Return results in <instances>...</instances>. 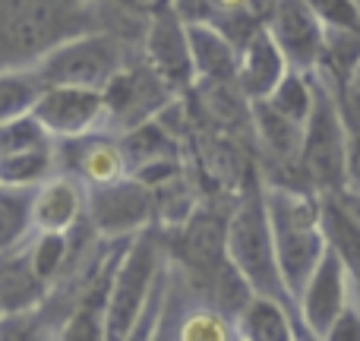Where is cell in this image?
Returning <instances> with one entry per match:
<instances>
[{
	"instance_id": "f1b7e54d",
	"label": "cell",
	"mask_w": 360,
	"mask_h": 341,
	"mask_svg": "<svg viewBox=\"0 0 360 341\" xmlns=\"http://www.w3.org/2000/svg\"><path fill=\"white\" fill-rule=\"evenodd\" d=\"M114 4L124 6V10H130L133 16L152 19V16H158V13L171 10V6H174V0H114Z\"/></svg>"
},
{
	"instance_id": "836d02e7",
	"label": "cell",
	"mask_w": 360,
	"mask_h": 341,
	"mask_svg": "<svg viewBox=\"0 0 360 341\" xmlns=\"http://www.w3.org/2000/svg\"><path fill=\"white\" fill-rule=\"evenodd\" d=\"M357 288H360V285H357Z\"/></svg>"
},
{
	"instance_id": "3957f363",
	"label": "cell",
	"mask_w": 360,
	"mask_h": 341,
	"mask_svg": "<svg viewBox=\"0 0 360 341\" xmlns=\"http://www.w3.org/2000/svg\"><path fill=\"white\" fill-rule=\"evenodd\" d=\"M228 259L240 269L256 294H272V297L294 304L278 269L272 218L266 205V184L256 168L243 180V186L237 190V202L228 212Z\"/></svg>"
},
{
	"instance_id": "5bb4252c",
	"label": "cell",
	"mask_w": 360,
	"mask_h": 341,
	"mask_svg": "<svg viewBox=\"0 0 360 341\" xmlns=\"http://www.w3.org/2000/svg\"><path fill=\"white\" fill-rule=\"evenodd\" d=\"M291 70L285 51L278 48V41L272 38L269 25H259L256 35L240 48V67H237V86L243 89L250 101L269 98L275 92L285 73Z\"/></svg>"
},
{
	"instance_id": "8992f818",
	"label": "cell",
	"mask_w": 360,
	"mask_h": 341,
	"mask_svg": "<svg viewBox=\"0 0 360 341\" xmlns=\"http://www.w3.org/2000/svg\"><path fill=\"white\" fill-rule=\"evenodd\" d=\"M316 101L304 127V149H300V177L316 193H335L348 184V152L351 130L342 101L332 92V82L316 73Z\"/></svg>"
},
{
	"instance_id": "f546056e",
	"label": "cell",
	"mask_w": 360,
	"mask_h": 341,
	"mask_svg": "<svg viewBox=\"0 0 360 341\" xmlns=\"http://www.w3.org/2000/svg\"><path fill=\"white\" fill-rule=\"evenodd\" d=\"M348 184L360 190V130L351 133V152H348Z\"/></svg>"
},
{
	"instance_id": "7a4b0ae2",
	"label": "cell",
	"mask_w": 360,
	"mask_h": 341,
	"mask_svg": "<svg viewBox=\"0 0 360 341\" xmlns=\"http://www.w3.org/2000/svg\"><path fill=\"white\" fill-rule=\"evenodd\" d=\"M266 205L269 218H272V234H275V256H278V269L291 300L297 304L300 288L319 266L323 253L329 250V237H326L323 224V202H319L316 190L310 186H291V184H266Z\"/></svg>"
},
{
	"instance_id": "4316f807",
	"label": "cell",
	"mask_w": 360,
	"mask_h": 341,
	"mask_svg": "<svg viewBox=\"0 0 360 341\" xmlns=\"http://www.w3.org/2000/svg\"><path fill=\"white\" fill-rule=\"evenodd\" d=\"M326 29L360 32V0H307Z\"/></svg>"
},
{
	"instance_id": "ba28073f",
	"label": "cell",
	"mask_w": 360,
	"mask_h": 341,
	"mask_svg": "<svg viewBox=\"0 0 360 341\" xmlns=\"http://www.w3.org/2000/svg\"><path fill=\"white\" fill-rule=\"evenodd\" d=\"M89 224L101 240H124L136 237L155 221V190L139 177L127 174L124 180H114L105 186H89L86 205Z\"/></svg>"
},
{
	"instance_id": "277c9868",
	"label": "cell",
	"mask_w": 360,
	"mask_h": 341,
	"mask_svg": "<svg viewBox=\"0 0 360 341\" xmlns=\"http://www.w3.org/2000/svg\"><path fill=\"white\" fill-rule=\"evenodd\" d=\"M143 57V41L114 29H95L57 44L35 63L44 86L105 89L127 63Z\"/></svg>"
},
{
	"instance_id": "603a6c76",
	"label": "cell",
	"mask_w": 360,
	"mask_h": 341,
	"mask_svg": "<svg viewBox=\"0 0 360 341\" xmlns=\"http://www.w3.org/2000/svg\"><path fill=\"white\" fill-rule=\"evenodd\" d=\"M41 89H44V82L35 67L0 70V124L32 111L38 95H41Z\"/></svg>"
},
{
	"instance_id": "4fadbf2b",
	"label": "cell",
	"mask_w": 360,
	"mask_h": 341,
	"mask_svg": "<svg viewBox=\"0 0 360 341\" xmlns=\"http://www.w3.org/2000/svg\"><path fill=\"white\" fill-rule=\"evenodd\" d=\"M89 205V186L76 174H51L35 186L32 196V224L35 231H73Z\"/></svg>"
},
{
	"instance_id": "5b68a950",
	"label": "cell",
	"mask_w": 360,
	"mask_h": 341,
	"mask_svg": "<svg viewBox=\"0 0 360 341\" xmlns=\"http://www.w3.org/2000/svg\"><path fill=\"white\" fill-rule=\"evenodd\" d=\"M162 243H158L155 231L146 228L136 237H130L127 250L117 259V269H114L111 297H108L105 313L108 338H136L139 326L146 319V310L152 307V297L162 288Z\"/></svg>"
},
{
	"instance_id": "ac0fdd59",
	"label": "cell",
	"mask_w": 360,
	"mask_h": 341,
	"mask_svg": "<svg viewBox=\"0 0 360 341\" xmlns=\"http://www.w3.org/2000/svg\"><path fill=\"white\" fill-rule=\"evenodd\" d=\"M196 95L202 114L209 117L212 127L218 130H237V127H250V111L253 101L243 95V89L237 86V79H199L190 89Z\"/></svg>"
},
{
	"instance_id": "d6a6232c",
	"label": "cell",
	"mask_w": 360,
	"mask_h": 341,
	"mask_svg": "<svg viewBox=\"0 0 360 341\" xmlns=\"http://www.w3.org/2000/svg\"><path fill=\"white\" fill-rule=\"evenodd\" d=\"M348 86H354V89H360V63H357V67H354V73H351V82H348Z\"/></svg>"
},
{
	"instance_id": "2e32d148",
	"label": "cell",
	"mask_w": 360,
	"mask_h": 341,
	"mask_svg": "<svg viewBox=\"0 0 360 341\" xmlns=\"http://www.w3.org/2000/svg\"><path fill=\"white\" fill-rule=\"evenodd\" d=\"M73 146L70 168L86 186H105L114 180H124L130 174V162L120 146V136H98V130L79 139H67Z\"/></svg>"
},
{
	"instance_id": "7402d4cb",
	"label": "cell",
	"mask_w": 360,
	"mask_h": 341,
	"mask_svg": "<svg viewBox=\"0 0 360 341\" xmlns=\"http://www.w3.org/2000/svg\"><path fill=\"white\" fill-rule=\"evenodd\" d=\"M73 231H35L29 247V259L32 269L38 272V278L57 285V281L67 275L70 266V253H73V240H70Z\"/></svg>"
},
{
	"instance_id": "d6986e66",
	"label": "cell",
	"mask_w": 360,
	"mask_h": 341,
	"mask_svg": "<svg viewBox=\"0 0 360 341\" xmlns=\"http://www.w3.org/2000/svg\"><path fill=\"white\" fill-rule=\"evenodd\" d=\"M237 335L243 341H291L297 338L291 316H288V300L272 294H253L243 313L237 316Z\"/></svg>"
},
{
	"instance_id": "9a60e30c",
	"label": "cell",
	"mask_w": 360,
	"mask_h": 341,
	"mask_svg": "<svg viewBox=\"0 0 360 341\" xmlns=\"http://www.w3.org/2000/svg\"><path fill=\"white\" fill-rule=\"evenodd\" d=\"M304 127L297 120L285 117L281 111H275L266 98L253 101V111H250V130L253 139L269 158H272L275 168L281 171H297L300 174V149H304Z\"/></svg>"
},
{
	"instance_id": "e0dca14e",
	"label": "cell",
	"mask_w": 360,
	"mask_h": 341,
	"mask_svg": "<svg viewBox=\"0 0 360 341\" xmlns=\"http://www.w3.org/2000/svg\"><path fill=\"white\" fill-rule=\"evenodd\" d=\"M190 29V48H193V67L199 79H237L240 67V48L218 29L215 22H186Z\"/></svg>"
},
{
	"instance_id": "ffe728a7",
	"label": "cell",
	"mask_w": 360,
	"mask_h": 341,
	"mask_svg": "<svg viewBox=\"0 0 360 341\" xmlns=\"http://www.w3.org/2000/svg\"><path fill=\"white\" fill-rule=\"evenodd\" d=\"M32 196H35V186L0 184V253L22 247L35 234V224H32Z\"/></svg>"
},
{
	"instance_id": "d4e9b609",
	"label": "cell",
	"mask_w": 360,
	"mask_h": 341,
	"mask_svg": "<svg viewBox=\"0 0 360 341\" xmlns=\"http://www.w3.org/2000/svg\"><path fill=\"white\" fill-rule=\"evenodd\" d=\"M174 335L184 338V341H234V338H240L237 335L234 319L212 304L193 307V310L177 323Z\"/></svg>"
},
{
	"instance_id": "6da1fadb",
	"label": "cell",
	"mask_w": 360,
	"mask_h": 341,
	"mask_svg": "<svg viewBox=\"0 0 360 341\" xmlns=\"http://www.w3.org/2000/svg\"><path fill=\"white\" fill-rule=\"evenodd\" d=\"M149 19L114 0H0V70L35 67L48 51L82 32L114 29L143 41Z\"/></svg>"
},
{
	"instance_id": "7c38bea8",
	"label": "cell",
	"mask_w": 360,
	"mask_h": 341,
	"mask_svg": "<svg viewBox=\"0 0 360 341\" xmlns=\"http://www.w3.org/2000/svg\"><path fill=\"white\" fill-rule=\"evenodd\" d=\"M266 25L294 70H304V73L319 70L329 29L307 0H278V6H275Z\"/></svg>"
},
{
	"instance_id": "8fae6325",
	"label": "cell",
	"mask_w": 360,
	"mask_h": 341,
	"mask_svg": "<svg viewBox=\"0 0 360 341\" xmlns=\"http://www.w3.org/2000/svg\"><path fill=\"white\" fill-rule=\"evenodd\" d=\"M143 60L149 67H155L177 95H186L196 86L190 29H186V19L174 6L149 19V25L143 32Z\"/></svg>"
},
{
	"instance_id": "9c48e42d",
	"label": "cell",
	"mask_w": 360,
	"mask_h": 341,
	"mask_svg": "<svg viewBox=\"0 0 360 341\" xmlns=\"http://www.w3.org/2000/svg\"><path fill=\"white\" fill-rule=\"evenodd\" d=\"M351 275L348 262L342 259L335 247H329L319 259V266L313 269V275L307 278V285L297 294V316L300 329H307V338H326L332 329V323L338 319V313L351 304Z\"/></svg>"
},
{
	"instance_id": "44dd1931",
	"label": "cell",
	"mask_w": 360,
	"mask_h": 341,
	"mask_svg": "<svg viewBox=\"0 0 360 341\" xmlns=\"http://www.w3.org/2000/svg\"><path fill=\"white\" fill-rule=\"evenodd\" d=\"M57 168V146H32L0 158V184L4 186H38Z\"/></svg>"
},
{
	"instance_id": "1f68e13d",
	"label": "cell",
	"mask_w": 360,
	"mask_h": 341,
	"mask_svg": "<svg viewBox=\"0 0 360 341\" xmlns=\"http://www.w3.org/2000/svg\"><path fill=\"white\" fill-rule=\"evenodd\" d=\"M345 105H348V111H351V117H354V124H357V130H360V89L354 86H348L345 89Z\"/></svg>"
},
{
	"instance_id": "30bf717a",
	"label": "cell",
	"mask_w": 360,
	"mask_h": 341,
	"mask_svg": "<svg viewBox=\"0 0 360 341\" xmlns=\"http://www.w3.org/2000/svg\"><path fill=\"white\" fill-rule=\"evenodd\" d=\"M32 114L54 139H79L105 130V92L86 86H44Z\"/></svg>"
},
{
	"instance_id": "52a82bcc",
	"label": "cell",
	"mask_w": 360,
	"mask_h": 341,
	"mask_svg": "<svg viewBox=\"0 0 360 341\" xmlns=\"http://www.w3.org/2000/svg\"><path fill=\"white\" fill-rule=\"evenodd\" d=\"M101 92H105V130H111L114 136L146 120H155L177 98L165 76L155 67H149L143 57L127 63Z\"/></svg>"
},
{
	"instance_id": "484cf974",
	"label": "cell",
	"mask_w": 360,
	"mask_h": 341,
	"mask_svg": "<svg viewBox=\"0 0 360 341\" xmlns=\"http://www.w3.org/2000/svg\"><path fill=\"white\" fill-rule=\"evenodd\" d=\"M44 143H54V136L44 130V124L32 111L0 124V158L13 155V152L32 149V146H44Z\"/></svg>"
},
{
	"instance_id": "83f0119b",
	"label": "cell",
	"mask_w": 360,
	"mask_h": 341,
	"mask_svg": "<svg viewBox=\"0 0 360 341\" xmlns=\"http://www.w3.org/2000/svg\"><path fill=\"white\" fill-rule=\"evenodd\" d=\"M326 341H360V300L351 297V304L338 313V319L332 323Z\"/></svg>"
},
{
	"instance_id": "4dcf8cb0",
	"label": "cell",
	"mask_w": 360,
	"mask_h": 341,
	"mask_svg": "<svg viewBox=\"0 0 360 341\" xmlns=\"http://www.w3.org/2000/svg\"><path fill=\"white\" fill-rule=\"evenodd\" d=\"M275 6H278V0H247V10L253 13L259 22H269V16L275 13Z\"/></svg>"
},
{
	"instance_id": "cb8c5ba5",
	"label": "cell",
	"mask_w": 360,
	"mask_h": 341,
	"mask_svg": "<svg viewBox=\"0 0 360 341\" xmlns=\"http://www.w3.org/2000/svg\"><path fill=\"white\" fill-rule=\"evenodd\" d=\"M266 101L275 111L285 114V117L297 120V124H307V117H310V111H313V101H316V76L291 67Z\"/></svg>"
}]
</instances>
